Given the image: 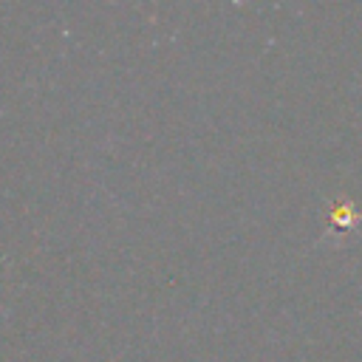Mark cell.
<instances>
[{
	"instance_id": "cell-1",
	"label": "cell",
	"mask_w": 362,
	"mask_h": 362,
	"mask_svg": "<svg viewBox=\"0 0 362 362\" xmlns=\"http://www.w3.org/2000/svg\"><path fill=\"white\" fill-rule=\"evenodd\" d=\"M359 218H362V212H356V209H354V204H339V209H334V212H331V223H334L337 229L356 226V223H359Z\"/></svg>"
}]
</instances>
